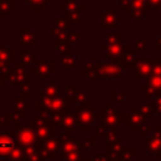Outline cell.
Here are the masks:
<instances>
[{
  "mask_svg": "<svg viewBox=\"0 0 161 161\" xmlns=\"http://www.w3.org/2000/svg\"><path fill=\"white\" fill-rule=\"evenodd\" d=\"M58 89H59V87H54V82H53V80H50V86H49V87H44V88H43L44 94H45V96H49V97L55 96V94L58 93Z\"/></svg>",
  "mask_w": 161,
  "mask_h": 161,
  "instance_id": "18",
  "label": "cell"
},
{
  "mask_svg": "<svg viewBox=\"0 0 161 161\" xmlns=\"http://www.w3.org/2000/svg\"><path fill=\"white\" fill-rule=\"evenodd\" d=\"M38 59L35 55H33L30 52H26V50H23L20 52V64L24 67V68H28L30 65H33L34 63H36Z\"/></svg>",
  "mask_w": 161,
  "mask_h": 161,
  "instance_id": "10",
  "label": "cell"
},
{
  "mask_svg": "<svg viewBox=\"0 0 161 161\" xmlns=\"http://www.w3.org/2000/svg\"><path fill=\"white\" fill-rule=\"evenodd\" d=\"M72 26V20L69 16H55L54 18V28L65 30Z\"/></svg>",
  "mask_w": 161,
  "mask_h": 161,
  "instance_id": "12",
  "label": "cell"
},
{
  "mask_svg": "<svg viewBox=\"0 0 161 161\" xmlns=\"http://www.w3.org/2000/svg\"><path fill=\"white\" fill-rule=\"evenodd\" d=\"M142 49H145V42L141 39H137L135 42V50H142Z\"/></svg>",
  "mask_w": 161,
  "mask_h": 161,
  "instance_id": "25",
  "label": "cell"
},
{
  "mask_svg": "<svg viewBox=\"0 0 161 161\" xmlns=\"http://www.w3.org/2000/svg\"><path fill=\"white\" fill-rule=\"evenodd\" d=\"M122 34H109L106 38V44L104 45H114V44H121L122 43Z\"/></svg>",
  "mask_w": 161,
  "mask_h": 161,
  "instance_id": "15",
  "label": "cell"
},
{
  "mask_svg": "<svg viewBox=\"0 0 161 161\" xmlns=\"http://www.w3.org/2000/svg\"><path fill=\"white\" fill-rule=\"evenodd\" d=\"M151 70H152V74H155V75H160V77H161V57H158L157 60H156L155 63H152Z\"/></svg>",
  "mask_w": 161,
  "mask_h": 161,
  "instance_id": "20",
  "label": "cell"
},
{
  "mask_svg": "<svg viewBox=\"0 0 161 161\" xmlns=\"http://www.w3.org/2000/svg\"><path fill=\"white\" fill-rule=\"evenodd\" d=\"M119 5L123 8V10H131L132 0H119Z\"/></svg>",
  "mask_w": 161,
  "mask_h": 161,
  "instance_id": "23",
  "label": "cell"
},
{
  "mask_svg": "<svg viewBox=\"0 0 161 161\" xmlns=\"http://www.w3.org/2000/svg\"><path fill=\"white\" fill-rule=\"evenodd\" d=\"M146 87L148 89L147 93H150V91L161 89V77L160 75H155V74H151V75L146 77Z\"/></svg>",
  "mask_w": 161,
  "mask_h": 161,
  "instance_id": "8",
  "label": "cell"
},
{
  "mask_svg": "<svg viewBox=\"0 0 161 161\" xmlns=\"http://www.w3.org/2000/svg\"><path fill=\"white\" fill-rule=\"evenodd\" d=\"M1 33H3V28H0V34H1Z\"/></svg>",
  "mask_w": 161,
  "mask_h": 161,
  "instance_id": "27",
  "label": "cell"
},
{
  "mask_svg": "<svg viewBox=\"0 0 161 161\" xmlns=\"http://www.w3.org/2000/svg\"><path fill=\"white\" fill-rule=\"evenodd\" d=\"M30 88H31V77L21 84V96H29L31 93Z\"/></svg>",
  "mask_w": 161,
  "mask_h": 161,
  "instance_id": "19",
  "label": "cell"
},
{
  "mask_svg": "<svg viewBox=\"0 0 161 161\" xmlns=\"http://www.w3.org/2000/svg\"><path fill=\"white\" fill-rule=\"evenodd\" d=\"M13 148V141L8 135H0V153L8 152Z\"/></svg>",
  "mask_w": 161,
  "mask_h": 161,
  "instance_id": "14",
  "label": "cell"
},
{
  "mask_svg": "<svg viewBox=\"0 0 161 161\" xmlns=\"http://www.w3.org/2000/svg\"><path fill=\"white\" fill-rule=\"evenodd\" d=\"M14 62V53L6 47H0V65H8Z\"/></svg>",
  "mask_w": 161,
  "mask_h": 161,
  "instance_id": "9",
  "label": "cell"
},
{
  "mask_svg": "<svg viewBox=\"0 0 161 161\" xmlns=\"http://www.w3.org/2000/svg\"><path fill=\"white\" fill-rule=\"evenodd\" d=\"M55 48L62 54V57H69L70 55V48H72V45L68 43V40L55 39Z\"/></svg>",
  "mask_w": 161,
  "mask_h": 161,
  "instance_id": "11",
  "label": "cell"
},
{
  "mask_svg": "<svg viewBox=\"0 0 161 161\" xmlns=\"http://www.w3.org/2000/svg\"><path fill=\"white\" fill-rule=\"evenodd\" d=\"M14 10V0H0V16H8Z\"/></svg>",
  "mask_w": 161,
  "mask_h": 161,
  "instance_id": "13",
  "label": "cell"
},
{
  "mask_svg": "<svg viewBox=\"0 0 161 161\" xmlns=\"http://www.w3.org/2000/svg\"><path fill=\"white\" fill-rule=\"evenodd\" d=\"M60 10L68 11V15L72 21H77V23L83 21V16H82L83 6L77 0H67L65 4L60 5Z\"/></svg>",
  "mask_w": 161,
  "mask_h": 161,
  "instance_id": "1",
  "label": "cell"
},
{
  "mask_svg": "<svg viewBox=\"0 0 161 161\" xmlns=\"http://www.w3.org/2000/svg\"><path fill=\"white\" fill-rule=\"evenodd\" d=\"M77 60L78 58L77 57H62L60 58V64L64 67V68H69V67H77Z\"/></svg>",
  "mask_w": 161,
  "mask_h": 161,
  "instance_id": "16",
  "label": "cell"
},
{
  "mask_svg": "<svg viewBox=\"0 0 161 161\" xmlns=\"http://www.w3.org/2000/svg\"><path fill=\"white\" fill-rule=\"evenodd\" d=\"M77 97H78V103H79V107H80V104L83 103L84 106L87 104V93H77Z\"/></svg>",
  "mask_w": 161,
  "mask_h": 161,
  "instance_id": "24",
  "label": "cell"
},
{
  "mask_svg": "<svg viewBox=\"0 0 161 161\" xmlns=\"http://www.w3.org/2000/svg\"><path fill=\"white\" fill-rule=\"evenodd\" d=\"M152 58L147 57V58H138L136 65H135V78H141V77H146L148 75L151 67H152Z\"/></svg>",
  "mask_w": 161,
  "mask_h": 161,
  "instance_id": "4",
  "label": "cell"
},
{
  "mask_svg": "<svg viewBox=\"0 0 161 161\" xmlns=\"http://www.w3.org/2000/svg\"><path fill=\"white\" fill-rule=\"evenodd\" d=\"M146 9H158L161 10V0H146Z\"/></svg>",
  "mask_w": 161,
  "mask_h": 161,
  "instance_id": "21",
  "label": "cell"
},
{
  "mask_svg": "<svg viewBox=\"0 0 161 161\" xmlns=\"http://www.w3.org/2000/svg\"><path fill=\"white\" fill-rule=\"evenodd\" d=\"M122 78V65L119 63L112 62L111 64H103V78Z\"/></svg>",
  "mask_w": 161,
  "mask_h": 161,
  "instance_id": "5",
  "label": "cell"
},
{
  "mask_svg": "<svg viewBox=\"0 0 161 161\" xmlns=\"http://www.w3.org/2000/svg\"><path fill=\"white\" fill-rule=\"evenodd\" d=\"M26 3L30 5L31 10L34 11H42L44 5L48 3V0H26Z\"/></svg>",
  "mask_w": 161,
  "mask_h": 161,
  "instance_id": "17",
  "label": "cell"
},
{
  "mask_svg": "<svg viewBox=\"0 0 161 161\" xmlns=\"http://www.w3.org/2000/svg\"><path fill=\"white\" fill-rule=\"evenodd\" d=\"M157 48H158V50H161V35L157 36Z\"/></svg>",
  "mask_w": 161,
  "mask_h": 161,
  "instance_id": "26",
  "label": "cell"
},
{
  "mask_svg": "<svg viewBox=\"0 0 161 161\" xmlns=\"http://www.w3.org/2000/svg\"><path fill=\"white\" fill-rule=\"evenodd\" d=\"M101 49L106 50V54L108 57H111L113 60H117V59H119L121 57H123L128 52V45H126L123 43L114 44V45H102Z\"/></svg>",
  "mask_w": 161,
  "mask_h": 161,
  "instance_id": "3",
  "label": "cell"
},
{
  "mask_svg": "<svg viewBox=\"0 0 161 161\" xmlns=\"http://www.w3.org/2000/svg\"><path fill=\"white\" fill-rule=\"evenodd\" d=\"M19 38H20V43L26 44V45H35L38 43L35 34L29 28H20L19 29Z\"/></svg>",
  "mask_w": 161,
  "mask_h": 161,
  "instance_id": "6",
  "label": "cell"
},
{
  "mask_svg": "<svg viewBox=\"0 0 161 161\" xmlns=\"http://www.w3.org/2000/svg\"><path fill=\"white\" fill-rule=\"evenodd\" d=\"M123 18L117 14V11H101V26L102 28H113L117 24L122 23Z\"/></svg>",
  "mask_w": 161,
  "mask_h": 161,
  "instance_id": "2",
  "label": "cell"
},
{
  "mask_svg": "<svg viewBox=\"0 0 161 161\" xmlns=\"http://www.w3.org/2000/svg\"><path fill=\"white\" fill-rule=\"evenodd\" d=\"M83 38V34H68V43L70 45L77 44L78 40H80Z\"/></svg>",
  "mask_w": 161,
  "mask_h": 161,
  "instance_id": "22",
  "label": "cell"
},
{
  "mask_svg": "<svg viewBox=\"0 0 161 161\" xmlns=\"http://www.w3.org/2000/svg\"><path fill=\"white\" fill-rule=\"evenodd\" d=\"M36 78L40 80V79H44L47 78L48 75L53 74L54 73V63L50 62V63H40V62H36Z\"/></svg>",
  "mask_w": 161,
  "mask_h": 161,
  "instance_id": "7",
  "label": "cell"
}]
</instances>
